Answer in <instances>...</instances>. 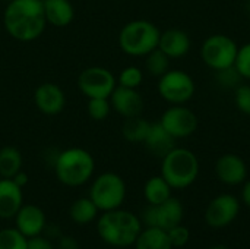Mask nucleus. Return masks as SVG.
Instances as JSON below:
<instances>
[{
	"label": "nucleus",
	"instance_id": "nucleus-1",
	"mask_svg": "<svg viewBox=\"0 0 250 249\" xmlns=\"http://www.w3.org/2000/svg\"><path fill=\"white\" fill-rule=\"evenodd\" d=\"M3 26L16 41L37 40L47 26L42 0H10L3 12Z\"/></svg>",
	"mask_w": 250,
	"mask_h": 249
},
{
	"label": "nucleus",
	"instance_id": "nucleus-2",
	"mask_svg": "<svg viewBox=\"0 0 250 249\" xmlns=\"http://www.w3.org/2000/svg\"><path fill=\"white\" fill-rule=\"evenodd\" d=\"M97 232L103 242L116 248L135 245L142 232V222L130 211L116 208L104 211L97 220Z\"/></svg>",
	"mask_w": 250,
	"mask_h": 249
},
{
	"label": "nucleus",
	"instance_id": "nucleus-3",
	"mask_svg": "<svg viewBox=\"0 0 250 249\" xmlns=\"http://www.w3.org/2000/svg\"><path fill=\"white\" fill-rule=\"evenodd\" d=\"M53 167L60 183L76 188L86 183L92 178L95 172V160L85 148L72 147L56 156Z\"/></svg>",
	"mask_w": 250,
	"mask_h": 249
},
{
	"label": "nucleus",
	"instance_id": "nucleus-4",
	"mask_svg": "<svg viewBox=\"0 0 250 249\" xmlns=\"http://www.w3.org/2000/svg\"><path fill=\"white\" fill-rule=\"evenodd\" d=\"M161 176L171 189H185L195 183L199 175V160L188 148L174 147L161 158Z\"/></svg>",
	"mask_w": 250,
	"mask_h": 249
},
{
	"label": "nucleus",
	"instance_id": "nucleus-5",
	"mask_svg": "<svg viewBox=\"0 0 250 249\" xmlns=\"http://www.w3.org/2000/svg\"><path fill=\"white\" fill-rule=\"evenodd\" d=\"M161 31L155 23L146 19L127 22L119 34V45L123 53L133 57H145L158 47Z\"/></svg>",
	"mask_w": 250,
	"mask_h": 249
},
{
	"label": "nucleus",
	"instance_id": "nucleus-6",
	"mask_svg": "<svg viewBox=\"0 0 250 249\" xmlns=\"http://www.w3.org/2000/svg\"><path fill=\"white\" fill-rule=\"evenodd\" d=\"M89 198L103 213L120 208L126 198V183L117 173H101L89 188Z\"/></svg>",
	"mask_w": 250,
	"mask_h": 249
},
{
	"label": "nucleus",
	"instance_id": "nucleus-7",
	"mask_svg": "<svg viewBox=\"0 0 250 249\" xmlns=\"http://www.w3.org/2000/svg\"><path fill=\"white\" fill-rule=\"evenodd\" d=\"M237 50L239 45L233 38L224 34H214L204 41L201 47V57L207 66L214 70H220L234 65Z\"/></svg>",
	"mask_w": 250,
	"mask_h": 249
},
{
	"label": "nucleus",
	"instance_id": "nucleus-8",
	"mask_svg": "<svg viewBox=\"0 0 250 249\" xmlns=\"http://www.w3.org/2000/svg\"><path fill=\"white\" fill-rule=\"evenodd\" d=\"M193 78L180 69H170L158 81V94L170 104H185L195 94Z\"/></svg>",
	"mask_w": 250,
	"mask_h": 249
},
{
	"label": "nucleus",
	"instance_id": "nucleus-9",
	"mask_svg": "<svg viewBox=\"0 0 250 249\" xmlns=\"http://www.w3.org/2000/svg\"><path fill=\"white\" fill-rule=\"evenodd\" d=\"M76 84L86 98H110L117 81L111 70L103 66H89L79 73Z\"/></svg>",
	"mask_w": 250,
	"mask_h": 249
},
{
	"label": "nucleus",
	"instance_id": "nucleus-10",
	"mask_svg": "<svg viewBox=\"0 0 250 249\" xmlns=\"http://www.w3.org/2000/svg\"><path fill=\"white\" fill-rule=\"evenodd\" d=\"M183 216H185V210L180 200L170 197L161 204L157 205L148 204V207H145V210L142 211L141 222L146 227H158L168 232L170 229L182 223Z\"/></svg>",
	"mask_w": 250,
	"mask_h": 249
},
{
	"label": "nucleus",
	"instance_id": "nucleus-11",
	"mask_svg": "<svg viewBox=\"0 0 250 249\" xmlns=\"http://www.w3.org/2000/svg\"><path fill=\"white\" fill-rule=\"evenodd\" d=\"M160 123L176 139L188 138L198 129V116L183 104H171L163 113Z\"/></svg>",
	"mask_w": 250,
	"mask_h": 249
},
{
	"label": "nucleus",
	"instance_id": "nucleus-12",
	"mask_svg": "<svg viewBox=\"0 0 250 249\" xmlns=\"http://www.w3.org/2000/svg\"><path fill=\"white\" fill-rule=\"evenodd\" d=\"M240 213V201L231 194L215 197L207 207L205 222L212 229H223L231 225Z\"/></svg>",
	"mask_w": 250,
	"mask_h": 249
},
{
	"label": "nucleus",
	"instance_id": "nucleus-13",
	"mask_svg": "<svg viewBox=\"0 0 250 249\" xmlns=\"http://www.w3.org/2000/svg\"><path fill=\"white\" fill-rule=\"evenodd\" d=\"M34 103L42 114L56 116L63 112L66 95L57 84L42 82L34 91Z\"/></svg>",
	"mask_w": 250,
	"mask_h": 249
},
{
	"label": "nucleus",
	"instance_id": "nucleus-14",
	"mask_svg": "<svg viewBox=\"0 0 250 249\" xmlns=\"http://www.w3.org/2000/svg\"><path fill=\"white\" fill-rule=\"evenodd\" d=\"M108 100L111 104V110H114L125 119L141 116L144 110V98L139 94L138 88L116 85Z\"/></svg>",
	"mask_w": 250,
	"mask_h": 249
},
{
	"label": "nucleus",
	"instance_id": "nucleus-15",
	"mask_svg": "<svg viewBox=\"0 0 250 249\" xmlns=\"http://www.w3.org/2000/svg\"><path fill=\"white\" fill-rule=\"evenodd\" d=\"M215 173L220 182L229 186H237L246 182L248 167L245 160L233 153L223 154L215 163Z\"/></svg>",
	"mask_w": 250,
	"mask_h": 249
},
{
	"label": "nucleus",
	"instance_id": "nucleus-16",
	"mask_svg": "<svg viewBox=\"0 0 250 249\" xmlns=\"http://www.w3.org/2000/svg\"><path fill=\"white\" fill-rule=\"evenodd\" d=\"M47 219L44 211L34 204H23L15 216V227L25 236L32 238L44 232Z\"/></svg>",
	"mask_w": 250,
	"mask_h": 249
},
{
	"label": "nucleus",
	"instance_id": "nucleus-17",
	"mask_svg": "<svg viewBox=\"0 0 250 249\" xmlns=\"http://www.w3.org/2000/svg\"><path fill=\"white\" fill-rule=\"evenodd\" d=\"M23 205L22 188L12 179H0V219H12Z\"/></svg>",
	"mask_w": 250,
	"mask_h": 249
},
{
	"label": "nucleus",
	"instance_id": "nucleus-18",
	"mask_svg": "<svg viewBox=\"0 0 250 249\" xmlns=\"http://www.w3.org/2000/svg\"><path fill=\"white\" fill-rule=\"evenodd\" d=\"M158 48L164 51L170 59H179L189 53L190 50V37L177 28L167 29L161 32Z\"/></svg>",
	"mask_w": 250,
	"mask_h": 249
},
{
	"label": "nucleus",
	"instance_id": "nucleus-19",
	"mask_svg": "<svg viewBox=\"0 0 250 249\" xmlns=\"http://www.w3.org/2000/svg\"><path fill=\"white\" fill-rule=\"evenodd\" d=\"M42 7L47 23L57 28L70 25L75 18V7L70 0H42Z\"/></svg>",
	"mask_w": 250,
	"mask_h": 249
},
{
	"label": "nucleus",
	"instance_id": "nucleus-20",
	"mask_svg": "<svg viewBox=\"0 0 250 249\" xmlns=\"http://www.w3.org/2000/svg\"><path fill=\"white\" fill-rule=\"evenodd\" d=\"M144 144L149 153L163 158L176 147V138L171 136L160 122H154L151 123L148 136L144 141Z\"/></svg>",
	"mask_w": 250,
	"mask_h": 249
},
{
	"label": "nucleus",
	"instance_id": "nucleus-21",
	"mask_svg": "<svg viewBox=\"0 0 250 249\" xmlns=\"http://www.w3.org/2000/svg\"><path fill=\"white\" fill-rule=\"evenodd\" d=\"M135 249H173L168 233L158 227H146L139 233Z\"/></svg>",
	"mask_w": 250,
	"mask_h": 249
},
{
	"label": "nucleus",
	"instance_id": "nucleus-22",
	"mask_svg": "<svg viewBox=\"0 0 250 249\" xmlns=\"http://www.w3.org/2000/svg\"><path fill=\"white\" fill-rule=\"evenodd\" d=\"M144 197L151 205L161 204L171 197V186L163 176H152L144 186Z\"/></svg>",
	"mask_w": 250,
	"mask_h": 249
},
{
	"label": "nucleus",
	"instance_id": "nucleus-23",
	"mask_svg": "<svg viewBox=\"0 0 250 249\" xmlns=\"http://www.w3.org/2000/svg\"><path fill=\"white\" fill-rule=\"evenodd\" d=\"M23 158L16 147L6 145L0 148V176L12 179L18 172L22 170Z\"/></svg>",
	"mask_w": 250,
	"mask_h": 249
},
{
	"label": "nucleus",
	"instance_id": "nucleus-24",
	"mask_svg": "<svg viewBox=\"0 0 250 249\" xmlns=\"http://www.w3.org/2000/svg\"><path fill=\"white\" fill-rule=\"evenodd\" d=\"M151 128V122L145 120L141 116H135V117H129L125 120L123 126H122V135L127 142L132 144H144V141L148 136Z\"/></svg>",
	"mask_w": 250,
	"mask_h": 249
},
{
	"label": "nucleus",
	"instance_id": "nucleus-25",
	"mask_svg": "<svg viewBox=\"0 0 250 249\" xmlns=\"http://www.w3.org/2000/svg\"><path fill=\"white\" fill-rule=\"evenodd\" d=\"M97 205L92 203V200L88 198H78L76 201L72 203L69 208V216L76 225H88L97 219L98 214Z\"/></svg>",
	"mask_w": 250,
	"mask_h": 249
},
{
	"label": "nucleus",
	"instance_id": "nucleus-26",
	"mask_svg": "<svg viewBox=\"0 0 250 249\" xmlns=\"http://www.w3.org/2000/svg\"><path fill=\"white\" fill-rule=\"evenodd\" d=\"M145 57H146L145 68L149 75L160 78L167 70H170V57L164 51H161L158 47L155 50H152L151 53H148Z\"/></svg>",
	"mask_w": 250,
	"mask_h": 249
},
{
	"label": "nucleus",
	"instance_id": "nucleus-27",
	"mask_svg": "<svg viewBox=\"0 0 250 249\" xmlns=\"http://www.w3.org/2000/svg\"><path fill=\"white\" fill-rule=\"evenodd\" d=\"M28 238H25L16 227H6L0 230V249H26Z\"/></svg>",
	"mask_w": 250,
	"mask_h": 249
},
{
	"label": "nucleus",
	"instance_id": "nucleus-28",
	"mask_svg": "<svg viewBox=\"0 0 250 249\" xmlns=\"http://www.w3.org/2000/svg\"><path fill=\"white\" fill-rule=\"evenodd\" d=\"M86 112L89 119L95 122H103L108 117L111 112V104L108 98H88Z\"/></svg>",
	"mask_w": 250,
	"mask_h": 249
},
{
	"label": "nucleus",
	"instance_id": "nucleus-29",
	"mask_svg": "<svg viewBox=\"0 0 250 249\" xmlns=\"http://www.w3.org/2000/svg\"><path fill=\"white\" fill-rule=\"evenodd\" d=\"M144 81V73L136 66H127L125 68L117 79V85L127 87V88H138Z\"/></svg>",
	"mask_w": 250,
	"mask_h": 249
},
{
	"label": "nucleus",
	"instance_id": "nucleus-30",
	"mask_svg": "<svg viewBox=\"0 0 250 249\" xmlns=\"http://www.w3.org/2000/svg\"><path fill=\"white\" fill-rule=\"evenodd\" d=\"M234 68L237 69L242 78L250 79V43L239 47L234 60Z\"/></svg>",
	"mask_w": 250,
	"mask_h": 249
},
{
	"label": "nucleus",
	"instance_id": "nucleus-31",
	"mask_svg": "<svg viewBox=\"0 0 250 249\" xmlns=\"http://www.w3.org/2000/svg\"><path fill=\"white\" fill-rule=\"evenodd\" d=\"M217 72V81L220 82V85L226 87V88H233V87H239V82L242 79L240 73L237 72V69L233 66L226 68V69H220L215 70Z\"/></svg>",
	"mask_w": 250,
	"mask_h": 249
},
{
	"label": "nucleus",
	"instance_id": "nucleus-32",
	"mask_svg": "<svg viewBox=\"0 0 250 249\" xmlns=\"http://www.w3.org/2000/svg\"><path fill=\"white\" fill-rule=\"evenodd\" d=\"M168 238H170V242L173 245V248H180V247H185L189 239H190V232L186 226H183L182 223L174 226L173 229H170L168 232Z\"/></svg>",
	"mask_w": 250,
	"mask_h": 249
},
{
	"label": "nucleus",
	"instance_id": "nucleus-33",
	"mask_svg": "<svg viewBox=\"0 0 250 249\" xmlns=\"http://www.w3.org/2000/svg\"><path fill=\"white\" fill-rule=\"evenodd\" d=\"M234 103H236V107L242 113L250 116V85H239V87H236Z\"/></svg>",
	"mask_w": 250,
	"mask_h": 249
},
{
	"label": "nucleus",
	"instance_id": "nucleus-34",
	"mask_svg": "<svg viewBox=\"0 0 250 249\" xmlns=\"http://www.w3.org/2000/svg\"><path fill=\"white\" fill-rule=\"evenodd\" d=\"M26 249H56V247L53 245V242L50 241V238H45L42 235H38V236L28 238Z\"/></svg>",
	"mask_w": 250,
	"mask_h": 249
},
{
	"label": "nucleus",
	"instance_id": "nucleus-35",
	"mask_svg": "<svg viewBox=\"0 0 250 249\" xmlns=\"http://www.w3.org/2000/svg\"><path fill=\"white\" fill-rule=\"evenodd\" d=\"M56 249H79V244L72 236H62L57 241V245H54Z\"/></svg>",
	"mask_w": 250,
	"mask_h": 249
},
{
	"label": "nucleus",
	"instance_id": "nucleus-36",
	"mask_svg": "<svg viewBox=\"0 0 250 249\" xmlns=\"http://www.w3.org/2000/svg\"><path fill=\"white\" fill-rule=\"evenodd\" d=\"M12 181L18 185V186H21V188H23L26 183H28V175L25 173V172H18L13 178H12Z\"/></svg>",
	"mask_w": 250,
	"mask_h": 249
},
{
	"label": "nucleus",
	"instance_id": "nucleus-37",
	"mask_svg": "<svg viewBox=\"0 0 250 249\" xmlns=\"http://www.w3.org/2000/svg\"><path fill=\"white\" fill-rule=\"evenodd\" d=\"M242 201L250 208V181H246L242 189Z\"/></svg>",
	"mask_w": 250,
	"mask_h": 249
},
{
	"label": "nucleus",
	"instance_id": "nucleus-38",
	"mask_svg": "<svg viewBox=\"0 0 250 249\" xmlns=\"http://www.w3.org/2000/svg\"><path fill=\"white\" fill-rule=\"evenodd\" d=\"M209 249H229L227 247H224V245H215V247H211Z\"/></svg>",
	"mask_w": 250,
	"mask_h": 249
},
{
	"label": "nucleus",
	"instance_id": "nucleus-39",
	"mask_svg": "<svg viewBox=\"0 0 250 249\" xmlns=\"http://www.w3.org/2000/svg\"><path fill=\"white\" fill-rule=\"evenodd\" d=\"M0 29H1V23H0Z\"/></svg>",
	"mask_w": 250,
	"mask_h": 249
},
{
	"label": "nucleus",
	"instance_id": "nucleus-40",
	"mask_svg": "<svg viewBox=\"0 0 250 249\" xmlns=\"http://www.w3.org/2000/svg\"><path fill=\"white\" fill-rule=\"evenodd\" d=\"M249 3H250V0H249Z\"/></svg>",
	"mask_w": 250,
	"mask_h": 249
}]
</instances>
